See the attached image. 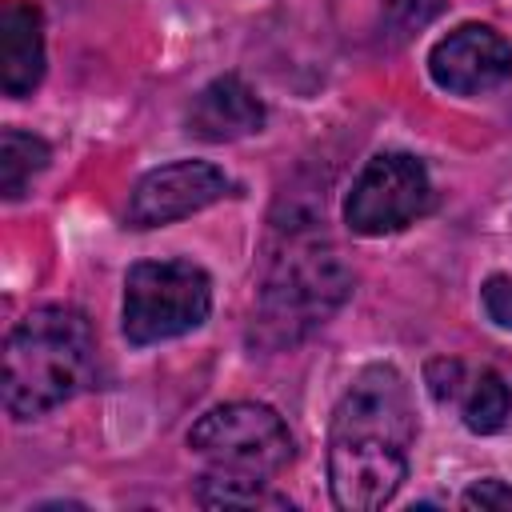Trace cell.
<instances>
[{
    "label": "cell",
    "instance_id": "obj_11",
    "mask_svg": "<svg viewBox=\"0 0 512 512\" xmlns=\"http://www.w3.org/2000/svg\"><path fill=\"white\" fill-rule=\"evenodd\" d=\"M44 76V16L32 0L0 4V88L28 96Z\"/></svg>",
    "mask_w": 512,
    "mask_h": 512
},
{
    "label": "cell",
    "instance_id": "obj_5",
    "mask_svg": "<svg viewBox=\"0 0 512 512\" xmlns=\"http://www.w3.org/2000/svg\"><path fill=\"white\" fill-rule=\"evenodd\" d=\"M432 204L428 168L412 152H376L344 200V220L356 236H388L408 228Z\"/></svg>",
    "mask_w": 512,
    "mask_h": 512
},
{
    "label": "cell",
    "instance_id": "obj_18",
    "mask_svg": "<svg viewBox=\"0 0 512 512\" xmlns=\"http://www.w3.org/2000/svg\"><path fill=\"white\" fill-rule=\"evenodd\" d=\"M444 0H384V12L396 28H420L440 12Z\"/></svg>",
    "mask_w": 512,
    "mask_h": 512
},
{
    "label": "cell",
    "instance_id": "obj_14",
    "mask_svg": "<svg viewBox=\"0 0 512 512\" xmlns=\"http://www.w3.org/2000/svg\"><path fill=\"white\" fill-rule=\"evenodd\" d=\"M48 144L32 132L20 128H4L0 136V192L4 200H20L32 184V176H40L48 168Z\"/></svg>",
    "mask_w": 512,
    "mask_h": 512
},
{
    "label": "cell",
    "instance_id": "obj_17",
    "mask_svg": "<svg viewBox=\"0 0 512 512\" xmlns=\"http://www.w3.org/2000/svg\"><path fill=\"white\" fill-rule=\"evenodd\" d=\"M460 504H464V508H480V512H488V508H512V484H504V480H496V476L476 480V484L460 496Z\"/></svg>",
    "mask_w": 512,
    "mask_h": 512
},
{
    "label": "cell",
    "instance_id": "obj_16",
    "mask_svg": "<svg viewBox=\"0 0 512 512\" xmlns=\"http://www.w3.org/2000/svg\"><path fill=\"white\" fill-rule=\"evenodd\" d=\"M480 304L488 312V320L496 328H508L512 332V276H488L484 288H480Z\"/></svg>",
    "mask_w": 512,
    "mask_h": 512
},
{
    "label": "cell",
    "instance_id": "obj_7",
    "mask_svg": "<svg viewBox=\"0 0 512 512\" xmlns=\"http://www.w3.org/2000/svg\"><path fill=\"white\" fill-rule=\"evenodd\" d=\"M408 480V448L376 436H328V488L348 512L384 508Z\"/></svg>",
    "mask_w": 512,
    "mask_h": 512
},
{
    "label": "cell",
    "instance_id": "obj_3",
    "mask_svg": "<svg viewBox=\"0 0 512 512\" xmlns=\"http://www.w3.org/2000/svg\"><path fill=\"white\" fill-rule=\"evenodd\" d=\"M212 312V280L192 260H140L124 276L128 344H160L200 328Z\"/></svg>",
    "mask_w": 512,
    "mask_h": 512
},
{
    "label": "cell",
    "instance_id": "obj_10",
    "mask_svg": "<svg viewBox=\"0 0 512 512\" xmlns=\"http://www.w3.org/2000/svg\"><path fill=\"white\" fill-rule=\"evenodd\" d=\"M260 128H264V104L240 76H216L208 88H200V96L188 108V132L208 144L244 140Z\"/></svg>",
    "mask_w": 512,
    "mask_h": 512
},
{
    "label": "cell",
    "instance_id": "obj_13",
    "mask_svg": "<svg viewBox=\"0 0 512 512\" xmlns=\"http://www.w3.org/2000/svg\"><path fill=\"white\" fill-rule=\"evenodd\" d=\"M460 412H464L468 432L492 436V432H500V428L508 424V416H512V388L504 384L500 372L484 368V372H476V376L464 384V392H460Z\"/></svg>",
    "mask_w": 512,
    "mask_h": 512
},
{
    "label": "cell",
    "instance_id": "obj_2",
    "mask_svg": "<svg viewBox=\"0 0 512 512\" xmlns=\"http://www.w3.org/2000/svg\"><path fill=\"white\" fill-rule=\"evenodd\" d=\"M352 292V272L320 236H292L260 284L252 312V344L284 348L320 328Z\"/></svg>",
    "mask_w": 512,
    "mask_h": 512
},
{
    "label": "cell",
    "instance_id": "obj_12",
    "mask_svg": "<svg viewBox=\"0 0 512 512\" xmlns=\"http://www.w3.org/2000/svg\"><path fill=\"white\" fill-rule=\"evenodd\" d=\"M196 504H204V508H292V500L280 496L268 480L236 476V472H220V468H208L196 480Z\"/></svg>",
    "mask_w": 512,
    "mask_h": 512
},
{
    "label": "cell",
    "instance_id": "obj_8",
    "mask_svg": "<svg viewBox=\"0 0 512 512\" xmlns=\"http://www.w3.org/2000/svg\"><path fill=\"white\" fill-rule=\"evenodd\" d=\"M228 196V176L208 160H176L144 172L128 196L132 228H164Z\"/></svg>",
    "mask_w": 512,
    "mask_h": 512
},
{
    "label": "cell",
    "instance_id": "obj_9",
    "mask_svg": "<svg viewBox=\"0 0 512 512\" xmlns=\"http://www.w3.org/2000/svg\"><path fill=\"white\" fill-rule=\"evenodd\" d=\"M428 76L456 96H480L512 80V44L492 24H460L428 52Z\"/></svg>",
    "mask_w": 512,
    "mask_h": 512
},
{
    "label": "cell",
    "instance_id": "obj_6",
    "mask_svg": "<svg viewBox=\"0 0 512 512\" xmlns=\"http://www.w3.org/2000/svg\"><path fill=\"white\" fill-rule=\"evenodd\" d=\"M328 436H376L412 448L416 404L404 372H396L392 364H368L364 372H356V380L344 388V396L332 408Z\"/></svg>",
    "mask_w": 512,
    "mask_h": 512
},
{
    "label": "cell",
    "instance_id": "obj_15",
    "mask_svg": "<svg viewBox=\"0 0 512 512\" xmlns=\"http://www.w3.org/2000/svg\"><path fill=\"white\" fill-rule=\"evenodd\" d=\"M424 384H428V392L444 404V400H456L460 392H464V364L460 360H448V356H440V360H428V368H424Z\"/></svg>",
    "mask_w": 512,
    "mask_h": 512
},
{
    "label": "cell",
    "instance_id": "obj_4",
    "mask_svg": "<svg viewBox=\"0 0 512 512\" xmlns=\"http://www.w3.org/2000/svg\"><path fill=\"white\" fill-rule=\"evenodd\" d=\"M188 448L220 472L260 476V480L284 472L296 456L288 424L268 404H252V400H236L204 412L188 432Z\"/></svg>",
    "mask_w": 512,
    "mask_h": 512
},
{
    "label": "cell",
    "instance_id": "obj_1",
    "mask_svg": "<svg viewBox=\"0 0 512 512\" xmlns=\"http://www.w3.org/2000/svg\"><path fill=\"white\" fill-rule=\"evenodd\" d=\"M96 380V332L84 312L64 304L32 308L4 340L0 396L8 416L32 420Z\"/></svg>",
    "mask_w": 512,
    "mask_h": 512
}]
</instances>
